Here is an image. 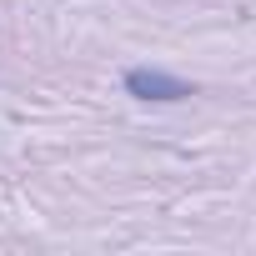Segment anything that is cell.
<instances>
[{
	"mask_svg": "<svg viewBox=\"0 0 256 256\" xmlns=\"http://www.w3.org/2000/svg\"><path fill=\"white\" fill-rule=\"evenodd\" d=\"M126 96H136V100H156V106H171V100H191L196 86L171 76V70H156V66H131L126 70Z\"/></svg>",
	"mask_w": 256,
	"mask_h": 256,
	"instance_id": "1",
	"label": "cell"
}]
</instances>
